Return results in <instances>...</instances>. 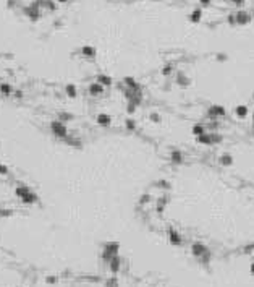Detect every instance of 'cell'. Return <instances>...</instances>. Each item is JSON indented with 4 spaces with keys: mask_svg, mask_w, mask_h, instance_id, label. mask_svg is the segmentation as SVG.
<instances>
[{
    "mask_svg": "<svg viewBox=\"0 0 254 287\" xmlns=\"http://www.w3.org/2000/svg\"><path fill=\"white\" fill-rule=\"evenodd\" d=\"M118 248H120V245H118L117 242H110V243H107V245H105V250H104V260L110 263L112 258H115V256H117Z\"/></svg>",
    "mask_w": 254,
    "mask_h": 287,
    "instance_id": "cell-1",
    "label": "cell"
},
{
    "mask_svg": "<svg viewBox=\"0 0 254 287\" xmlns=\"http://www.w3.org/2000/svg\"><path fill=\"white\" fill-rule=\"evenodd\" d=\"M209 252V248L204 245V243H193V247H191V253H193V256H197V258H202L204 255H206Z\"/></svg>",
    "mask_w": 254,
    "mask_h": 287,
    "instance_id": "cell-2",
    "label": "cell"
},
{
    "mask_svg": "<svg viewBox=\"0 0 254 287\" xmlns=\"http://www.w3.org/2000/svg\"><path fill=\"white\" fill-rule=\"evenodd\" d=\"M207 115L210 119H218V117H223L225 115V109L222 105H210L209 110H207Z\"/></svg>",
    "mask_w": 254,
    "mask_h": 287,
    "instance_id": "cell-3",
    "label": "cell"
},
{
    "mask_svg": "<svg viewBox=\"0 0 254 287\" xmlns=\"http://www.w3.org/2000/svg\"><path fill=\"white\" fill-rule=\"evenodd\" d=\"M52 132L57 136H67V127L62 123V122H52Z\"/></svg>",
    "mask_w": 254,
    "mask_h": 287,
    "instance_id": "cell-4",
    "label": "cell"
},
{
    "mask_svg": "<svg viewBox=\"0 0 254 287\" xmlns=\"http://www.w3.org/2000/svg\"><path fill=\"white\" fill-rule=\"evenodd\" d=\"M168 239H170V243L172 245H181V235L180 234H176L173 229H170V231H168Z\"/></svg>",
    "mask_w": 254,
    "mask_h": 287,
    "instance_id": "cell-5",
    "label": "cell"
},
{
    "mask_svg": "<svg viewBox=\"0 0 254 287\" xmlns=\"http://www.w3.org/2000/svg\"><path fill=\"white\" fill-rule=\"evenodd\" d=\"M197 141H199L201 145H207V146L214 145V141H212V133H204V135H201V136H197Z\"/></svg>",
    "mask_w": 254,
    "mask_h": 287,
    "instance_id": "cell-6",
    "label": "cell"
},
{
    "mask_svg": "<svg viewBox=\"0 0 254 287\" xmlns=\"http://www.w3.org/2000/svg\"><path fill=\"white\" fill-rule=\"evenodd\" d=\"M89 92L93 96H99V94H102V92H104V86L101 83H94V84L89 86Z\"/></svg>",
    "mask_w": 254,
    "mask_h": 287,
    "instance_id": "cell-7",
    "label": "cell"
},
{
    "mask_svg": "<svg viewBox=\"0 0 254 287\" xmlns=\"http://www.w3.org/2000/svg\"><path fill=\"white\" fill-rule=\"evenodd\" d=\"M110 117L109 115H105V114H101V115H97V123L99 125H104V127H107V125H110Z\"/></svg>",
    "mask_w": 254,
    "mask_h": 287,
    "instance_id": "cell-8",
    "label": "cell"
},
{
    "mask_svg": "<svg viewBox=\"0 0 254 287\" xmlns=\"http://www.w3.org/2000/svg\"><path fill=\"white\" fill-rule=\"evenodd\" d=\"M236 21H238L239 25H244V23H248V21H249V15H248V13H246V11H239L238 15H236Z\"/></svg>",
    "mask_w": 254,
    "mask_h": 287,
    "instance_id": "cell-9",
    "label": "cell"
},
{
    "mask_svg": "<svg viewBox=\"0 0 254 287\" xmlns=\"http://www.w3.org/2000/svg\"><path fill=\"white\" fill-rule=\"evenodd\" d=\"M118 269H120V258L115 256V258H112V260H110V271L112 272H118Z\"/></svg>",
    "mask_w": 254,
    "mask_h": 287,
    "instance_id": "cell-10",
    "label": "cell"
},
{
    "mask_svg": "<svg viewBox=\"0 0 254 287\" xmlns=\"http://www.w3.org/2000/svg\"><path fill=\"white\" fill-rule=\"evenodd\" d=\"M170 159H172V162H175V164H180V162H183V154H181L180 151H172Z\"/></svg>",
    "mask_w": 254,
    "mask_h": 287,
    "instance_id": "cell-11",
    "label": "cell"
},
{
    "mask_svg": "<svg viewBox=\"0 0 254 287\" xmlns=\"http://www.w3.org/2000/svg\"><path fill=\"white\" fill-rule=\"evenodd\" d=\"M21 198H23V201L24 203H34V201H36V195H34V193H31V191H28V193H24V195L23 196H21Z\"/></svg>",
    "mask_w": 254,
    "mask_h": 287,
    "instance_id": "cell-12",
    "label": "cell"
},
{
    "mask_svg": "<svg viewBox=\"0 0 254 287\" xmlns=\"http://www.w3.org/2000/svg\"><path fill=\"white\" fill-rule=\"evenodd\" d=\"M235 112H236V115L239 119H243V117H246V114H248V107H246V105H238L235 109Z\"/></svg>",
    "mask_w": 254,
    "mask_h": 287,
    "instance_id": "cell-13",
    "label": "cell"
},
{
    "mask_svg": "<svg viewBox=\"0 0 254 287\" xmlns=\"http://www.w3.org/2000/svg\"><path fill=\"white\" fill-rule=\"evenodd\" d=\"M125 83L128 84L131 89H135V91H139V84H138V83H136L135 80H133V78H125Z\"/></svg>",
    "mask_w": 254,
    "mask_h": 287,
    "instance_id": "cell-14",
    "label": "cell"
},
{
    "mask_svg": "<svg viewBox=\"0 0 254 287\" xmlns=\"http://www.w3.org/2000/svg\"><path fill=\"white\" fill-rule=\"evenodd\" d=\"M97 81L101 83L102 86H109V84H112V80H110V76H105V75H101L97 78Z\"/></svg>",
    "mask_w": 254,
    "mask_h": 287,
    "instance_id": "cell-15",
    "label": "cell"
},
{
    "mask_svg": "<svg viewBox=\"0 0 254 287\" xmlns=\"http://www.w3.org/2000/svg\"><path fill=\"white\" fill-rule=\"evenodd\" d=\"M193 133H194L196 136H201V135L206 133V128H204L202 125H194V127H193Z\"/></svg>",
    "mask_w": 254,
    "mask_h": 287,
    "instance_id": "cell-16",
    "label": "cell"
},
{
    "mask_svg": "<svg viewBox=\"0 0 254 287\" xmlns=\"http://www.w3.org/2000/svg\"><path fill=\"white\" fill-rule=\"evenodd\" d=\"M220 162L223 164V166H231L233 159H231V156H230V154H223V156L220 157Z\"/></svg>",
    "mask_w": 254,
    "mask_h": 287,
    "instance_id": "cell-17",
    "label": "cell"
},
{
    "mask_svg": "<svg viewBox=\"0 0 254 287\" xmlns=\"http://www.w3.org/2000/svg\"><path fill=\"white\" fill-rule=\"evenodd\" d=\"M83 54L84 55H88V57H94V54H96V51H94V49L93 47H83Z\"/></svg>",
    "mask_w": 254,
    "mask_h": 287,
    "instance_id": "cell-18",
    "label": "cell"
},
{
    "mask_svg": "<svg viewBox=\"0 0 254 287\" xmlns=\"http://www.w3.org/2000/svg\"><path fill=\"white\" fill-rule=\"evenodd\" d=\"M67 92H68V96L75 97V96H76V88H75L73 84H68V86H67Z\"/></svg>",
    "mask_w": 254,
    "mask_h": 287,
    "instance_id": "cell-19",
    "label": "cell"
},
{
    "mask_svg": "<svg viewBox=\"0 0 254 287\" xmlns=\"http://www.w3.org/2000/svg\"><path fill=\"white\" fill-rule=\"evenodd\" d=\"M201 20V10H196L191 15V21H199Z\"/></svg>",
    "mask_w": 254,
    "mask_h": 287,
    "instance_id": "cell-20",
    "label": "cell"
},
{
    "mask_svg": "<svg viewBox=\"0 0 254 287\" xmlns=\"http://www.w3.org/2000/svg\"><path fill=\"white\" fill-rule=\"evenodd\" d=\"M126 128H128V130H135V128H136L135 122H133L131 119H130V120H126Z\"/></svg>",
    "mask_w": 254,
    "mask_h": 287,
    "instance_id": "cell-21",
    "label": "cell"
},
{
    "mask_svg": "<svg viewBox=\"0 0 254 287\" xmlns=\"http://www.w3.org/2000/svg\"><path fill=\"white\" fill-rule=\"evenodd\" d=\"M0 91H2V92H5V94H8V92L11 91V88H10L8 84H2V86H0Z\"/></svg>",
    "mask_w": 254,
    "mask_h": 287,
    "instance_id": "cell-22",
    "label": "cell"
},
{
    "mask_svg": "<svg viewBox=\"0 0 254 287\" xmlns=\"http://www.w3.org/2000/svg\"><path fill=\"white\" fill-rule=\"evenodd\" d=\"M212 141H214V143H220V141H222V136H220V135L212 133Z\"/></svg>",
    "mask_w": 254,
    "mask_h": 287,
    "instance_id": "cell-23",
    "label": "cell"
},
{
    "mask_svg": "<svg viewBox=\"0 0 254 287\" xmlns=\"http://www.w3.org/2000/svg\"><path fill=\"white\" fill-rule=\"evenodd\" d=\"M170 71H172V67H170V65H165L164 70H162V73H164V75H168Z\"/></svg>",
    "mask_w": 254,
    "mask_h": 287,
    "instance_id": "cell-24",
    "label": "cell"
},
{
    "mask_svg": "<svg viewBox=\"0 0 254 287\" xmlns=\"http://www.w3.org/2000/svg\"><path fill=\"white\" fill-rule=\"evenodd\" d=\"M135 107H136V104L130 102V104H128V112H130V114H131V112H135Z\"/></svg>",
    "mask_w": 254,
    "mask_h": 287,
    "instance_id": "cell-25",
    "label": "cell"
},
{
    "mask_svg": "<svg viewBox=\"0 0 254 287\" xmlns=\"http://www.w3.org/2000/svg\"><path fill=\"white\" fill-rule=\"evenodd\" d=\"M151 119H152L154 122H160V117L157 115V114H152V115H151Z\"/></svg>",
    "mask_w": 254,
    "mask_h": 287,
    "instance_id": "cell-26",
    "label": "cell"
},
{
    "mask_svg": "<svg viewBox=\"0 0 254 287\" xmlns=\"http://www.w3.org/2000/svg\"><path fill=\"white\" fill-rule=\"evenodd\" d=\"M6 172H8V169H6L5 166H0V174L3 175V174H6Z\"/></svg>",
    "mask_w": 254,
    "mask_h": 287,
    "instance_id": "cell-27",
    "label": "cell"
},
{
    "mask_svg": "<svg viewBox=\"0 0 254 287\" xmlns=\"http://www.w3.org/2000/svg\"><path fill=\"white\" fill-rule=\"evenodd\" d=\"M146 201H149V195H144L143 198H141V203H146Z\"/></svg>",
    "mask_w": 254,
    "mask_h": 287,
    "instance_id": "cell-28",
    "label": "cell"
},
{
    "mask_svg": "<svg viewBox=\"0 0 254 287\" xmlns=\"http://www.w3.org/2000/svg\"><path fill=\"white\" fill-rule=\"evenodd\" d=\"M231 2L236 3V5H241V3H243V0H231Z\"/></svg>",
    "mask_w": 254,
    "mask_h": 287,
    "instance_id": "cell-29",
    "label": "cell"
},
{
    "mask_svg": "<svg viewBox=\"0 0 254 287\" xmlns=\"http://www.w3.org/2000/svg\"><path fill=\"white\" fill-rule=\"evenodd\" d=\"M199 2H201L202 5H209V2H210V0H199Z\"/></svg>",
    "mask_w": 254,
    "mask_h": 287,
    "instance_id": "cell-30",
    "label": "cell"
},
{
    "mask_svg": "<svg viewBox=\"0 0 254 287\" xmlns=\"http://www.w3.org/2000/svg\"><path fill=\"white\" fill-rule=\"evenodd\" d=\"M251 272H252V274H254V263L251 264Z\"/></svg>",
    "mask_w": 254,
    "mask_h": 287,
    "instance_id": "cell-31",
    "label": "cell"
},
{
    "mask_svg": "<svg viewBox=\"0 0 254 287\" xmlns=\"http://www.w3.org/2000/svg\"><path fill=\"white\" fill-rule=\"evenodd\" d=\"M252 127H254V115H252Z\"/></svg>",
    "mask_w": 254,
    "mask_h": 287,
    "instance_id": "cell-32",
    "label": "cell"
},
{
    "mask_svg": "<svg viewBox=\"0 0 254 287\" xmlns=\"http://www.w3.org/2000/svg\"><path fill=\"white\" fill-rule=\"evenodd\" d=\"M58 2H67V0H58Z\"/></svg>",
    "mask_w": 254,
    "mask_h": 287,
    "instance_id": "cell-33",
    "label": "cell"
}]
</instances>
